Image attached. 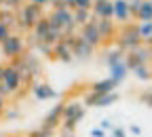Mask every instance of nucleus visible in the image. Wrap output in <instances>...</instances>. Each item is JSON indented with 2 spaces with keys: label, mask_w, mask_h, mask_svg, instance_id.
<instances>
[{
  "label": "nucleus",
  "mask_w": 152,
  "mask_h": 137,
  "mask_svg": "<svg viewBox=\"0 0 152 137\" xmlns=\"http://www.w3.org/2000/svg\"><path fill=\"white\" fill-rule=\"evenodd\" d=\"M49 23L59 28L64 32V36H74V30H76V23H74V15H72V9H53L49 15Z\"/></svg>",
  "instance_id": "f257e3e1"
},
{
  "label": "nucleus",
  "mask_w": 152,
  "mask_h": 137,
  "mask_svg": "<svg viewBox=\"0 0 152 137\" xmlns=\"http://www.w3.org/2000/svg\"><path fill=\"white\" fill-rule=\"evenodd\" d=\"M116 44H118V49H121L123 53H129V51L137 49V47L144 44V42H142L140 34H137V28L125 23L121 30H116Z\"/></svg>",
  "instance_id": "f03ea898"
},
{
  "label": "nucleus",
  "mask_w": 152,
  "mask_h": 137,
  "mask_svg": "<svg viewBox=\"0 0 152 137\" xmlns=\"http://www.w3.org/2000/svg\"><path fill=\"white\" fill-rule=\"evenodd\" d=\"M17 26H21L23 30H32L36 23H38V19L45 17L42 13V7H38V4H21V9H17Z\"/></svg>",
  "instance_id": "7ed1b4c3"
},
{
  "label": "nucleus",
  "mask_w": 152,
  "mask_h": 137,
  "mask_svg": "<svg viewBox=\"0 0 152 137\" xmlns=\"http://www.w3.org/2000/svg\"><path fill=\"white\" fill-rule=\"evenodd\" d=\"M85 114H87V108L83 101H66L64 103V114H61V125H68V127H74L78 125L83 118H85Z\"/></svg>",
  "instance_id": "20e7f679"
},
{
  "label": "nucleus",
  "mask_w": 152,
  "mask_h": 137,
  "mask_svg": "<svg viewBox=\"0 0 152 137\" xmlns=\"http://www.w3.org/2000/svg\"><path fill=\"white\" fill-rule=\"evenodd\" d=\"M0 47H2V55L7 57V59H11V61L17 59V57H21L26 53V40H23V36H19L15 32H11V36Z\"/></svg>",
  "instance_id": "39448f33"
},
{
  "label": "nucleus",
  "mask_w": 152,
  "mask_h": 137,
  "mask_svg": "<svg viewBox=\"0 0 152 137\" xmlns=\"http://www.w3.org/2000/svg\"><path fill=\"white\" fill-rule=\"evenodd\" d=\"M118 101V93L114 91V93H106V95H97V93H85V99H83V103H85V108L89 106V108H110V106H114Z\"/></svg>",
  "instance_id": "423d86ee"
},
{
  "label": "nucleus",
  "mask_w": 152,
  "mask_h": 137,
  "mask_svg": "<svg viewBox=\"0 0 152 137\" xmlns=\"http://www.w3.org/2000/svg\"><path fill=\"white\" fill-rule=\"evenodd\" d=\"M0 82L4 87V95H17L19 89H21V80H19V74L17 70L13 68V63L4 66V72H2V78H0Z\"/></svg>",
  "instance_id": "0eeeda50"
},
{
  "label": "nucleus",
  "mask_w": 152,
  "mask_h": 137,
  "mask_svg": "<svg viewBox=\"0 0 152 137\" xmlns=\"http://www.w3.org/2000/svg\"><path fill=\"white\" fill-rule=\"evenodd\" d=\"M150 59H152V49H150V47H144V44H140L137 49L129 51V55H125V63H127L129 72L135 68V66L148 63Z\"/></svg>",
  "instance_id": "6e6552de"
},
{
  "label": "nucleus",
  "mask_w": 152,
  "mask_h": 137,
  "mask_svg": "<svg viewBox=\"0 0 152 137\" xmlns=\"http://www.w3.org/2000/svg\"><path fill=\"white\" fill-rule=\"evenodd\" d=\"M76 36V34H74ZM74 36H64L59 42H55L53 44V57L55 59H59V61H66L70 63L74 59V55H72V42H74Z\"/></svg>",
  "instance_id": "1a4fd4ad"
},
{
  "label": "nucleus",
  "mask_w": 152,
  "mask_h": 137,
  "mask_svg": "<svg viewBox=\"0 0 152 137\" xmlns=\"http://www.w3.org/2000/svg\"><path fill=\"white\" fill-rule=\"evenodd\" d=\"M78 36L83 38L85 42H89L91 47H95V49H97V47L104 42V40H102V36H99V30H97V23H95V17L91 19L89 23H85V26L80 28Z\"/></svg>",
  "instance_id": "9d476101"
},
{
  "label": "nucleus",
  "mask_w": 152,
  "mask_h": 137,
  "mask_svg": "<svg viewBox=\"0 0 152 137\" xmlns=\"http://www.w3.org/2000/svg\"><path fill=\"white\" fill-rule=\"evenodd\" d=\"M30 89H32V95L36 97L38 101H49V99H57V97H59V93H57L51 85L40 82V80H34L30 85Z\"/></svg>",
  "instance_id": "9b49d317"
},
{
  "label": "nucleus",
  "mask_w": 152,
  "mask_h": 137,
  "mask_svg": "<svg viewBox=\"0 0 152 137\" xmlns=\"http://www.w3.org/2000/svg\"><path fill=\"white\" fill-rule=\"evenodd\" d=\"M72 55L76 57V59H80V61H87V59H91V57L95 55V47H91L89 42H85L80 36H74Z\"/></svg>",
  "instance_id": "f8f14e48"
},
{
  "label": "nucleus",
  "mask_w": 152,
  "mask_h": 137,
  "mask_svg": "<svg viewBox=\"0 0 152 137\" xmlns=\"http://www.w3.org/2000/svg\"><path fill=\"white\" fill-rule=\"evenodd\" d=\"M61 114H64V103H57L55 108H51V112L42 118L40 127L51 129V131H57V129H59V125H61Z\"/></svg>",
  "instance_id": "ddd939ff"
},
{
  "label": "nucleus",
  "mask_w": 152,
  "mask_h": 137,
  "mask_svg": "<svg viewBox=\"0 0 152 137\" xmlns=\"http://www.w3.org/2000/svg\"><path fill=\"white\" fill-rule=\"evenodd\" d=\"M91 15L95 19H112L114 17V4H112V0H97V2H93Z\"/></svg>",
  "instance_id": "4468645a"
},
{
  "label": "nucleus",
  "mask_w": 152,
  "mask_h": 137,
  "mask_svg": "<svg viewBox=\"0 0 152 137\" xmlns=\"http://www.w3.org/2000/svg\"><path fill=\"white\" fill-rule=\"evenodd\" d=\"M112 4H114V21H118L121 26L129 23V19H131V11H129V2L127 0H112Z\"/></svg>",
  "instance_id": "2eb2a0df"
},
{
  "label": "nucleus",
  "mask_w": 152,
  "mask_h": 137,
  "mask_svg": "<svg viewBox=\"0 0 152 137\" xmlns=\"http://www.w3.org/2000/svg\"><path fill=\"white\" fill-rule=\"evenodd\" d=\"M19 61H21V66L34 76V78H38L42 74V66H40V61H38V57L36 55H32V53H23L21 57H19Z\"/></svg>",
  "instance_id": "dca6fc26"
},
{
  "label": "nucleus",
  "mask_w": 152,
  "mask_h": 137,
  "mask_svg": "<svg viewBox=\"0 0 152 137\" xmlns=\"http://www.w3.org/2000/svg\"><path fill=\"white\" fill-rule=\"evenodd\" d=\"M47 34H49V19L47 15L38 19V23L32 28V38H34V44H40L47 40Z\"/></svg>",
  "instance_id": "f3484780"
},
{
  "label": "nucleus",
  "mask_w": 152,
  "mask_h": 137,
  "mask_svg": "<svg viewBox=\"0 0 152 137\" xmlns=\"http://www.w3.org/2000/svg\"><path fill=\"white\" fill-rule=\"evenodd\" d=\"M95 23H97V30H99L102 40H110V38H114V36H116L114 19H95Z\"/></svg>",
  "instance_id": "a211bd4d"
},
{
  "label": "nucleus",
  "mask_w": 152,
  "mask_h": 137,
  "mask_svg": "<svg viewBox=\"0 0 152 137\" xmlns=\"http://www.w3.org/2000/svg\"><path fill=\"white\" fill-rule=\"evenodd\" d=\"M116 87H118V85L108 76V78H104V80L93 82V85L89 87V91H91V93H97V95H106V93H114V89H116Z\"/></svg>",
  "instance_id": "6ab92c4d"
},
{
  "label": "nucleus",
  "mask_w": 152,
  "mask_h": 137,
  "mask_svg": "<svg viewBox=\"0 0 152 137\" xmlns=\"http://www.w3.org/2000/svg\"><path fill=\"white\" fill-rule=\"evenodd\" d=\"M127 74H129V68H127V63H125V59L121 61V63H116V66H112L110 68V78L116 85H121L125 78H127Z\"/></svg>",
  "instance_id": "aec40b11"
},
{
  "label": "nucleus",
  "mask_w": 152,
  "mask_h": 137,
  "mask_svg": "<svg viewBox=\"0 0 152 137\" xmlns=\"http://www.w3.org/2000/svg\"><path fill=\"white\" fill-rule=\"evenodd\" d=\"M135 19H137V21H152V2H150V0H142Z\"/></svg>",
  "instance_id": "412c9836"
},
{
  "label": "nucleus",
  "mask_w": 152,
  "mask_h": 137,
  "mask_svg": "<svg viewBox=\"0 0 152 137\" xmlns=\"http://www.w3.org/2000/svg\"><path fill=\"white\" fill-rule=\"evenodd\" d=\"M125 59V53L121 51V49H114V51H108L106 55H104V63L108 66V68H112V66H116V63H121Z\"/></svg>",
  "instance_id": "4be33fe9"
},
{
  "label": "nucleus",
  "mask_w": 152,
  "mask_h": 137,
  "mask_svg": "<svg viewBox=\"0 0 152 137\" xmlns=\"http://www.w3.org/2000/svg\"><path fill=\"white\" fill-rule=\"evenodd\" d=\"M72 15H74V23L76 26H85V23H89L91 19H93V15H91V11H87V9H74L72 11Z\"/></svg>",
  "instance_id": "5701e85b"
},
{
  "label": "nucleus",
  "mask_w": 152,
  "mask_h": 137,
  "mask_svg": "<svg viewBox=\"0 0 152 137\" xmlns=\"http://www.w3.org/2000/svg\"><path fill=\"white\" fill-rule=\"evenodd\" d=\"M0 23H4V26H9V28L13 30V28L17 26V13L11 11V9L0 11Z\"/></svg>",
  "instance_id": "b1692460"
},
{
  "label": "nucleus",
  "mask_w": 152,
  "mask_h": 137,
  "mask_svg": "<svg viewBox=\"0 0 152 137\" xmlns=\"http://www.w3.org/2000/svg\"><path fill=\"white\" fill-rule=\"evenodd\" d=\"M131 72L135 74V78H137V80H150V78H152V70L148 68V63L135 66V68H133Z\"/></svg>",
  "instance_id": "393cba45"
},
{
  "label": "nucleus",
  "mask_w": 152,
  "mask_h": 137,
  "mask_svg": "<svg viewBox=\"0 0 152 137\" xmlns=\"http://www.w3.org/2000/svg\"><path fill=\"white\" fill-rule=\"evenodd\" d=\"M135 28H137V34L142 38V42L148 40V38H152V21H140Z\"/></svg>",
  "instance_id": "a878e982"
},
{
  "label": "nucleus",
  "mask_w": 152,
  "mask_h": 137,
  "mask_svg": "<svg viewBox=\"0 0 152 137\" xmlns=\"http://www.w3.org/2000/svg\"><path fill=\"white\" fill-rule=\"evenodd\" d=\"M53 135H55V131L45 129V127H38L36 131H32V133H30V137H53Z\"/></svg>",
  "instance_id": "bb28decb"
},
{
  "label": "nucleus",
  "mask_w": 152,
  "mask_h": 137,
  "mask_svg": "<svg viewBox=\"0 0 152 137\" xmlns=\"http://www.w3.org/2000/svg\"><path fill=\"white\" fill-rule=\"evenodd\" d=\"M140 101L152 108V91H150V89H148V91H142V93H140Z\"/></svg>",
  "instance_id": "cd10ccee"
},
{
  "label": "nucleus",
  "mask_w": 152,
  "mask_h": 137,
  "mask_svg": "<svg viewBox=\"0 0 152 137\" xmlns=\"http://www.w3.org/2000/svg\"><path fill=\"white\" fill-rule=\"evenodd\" d=\"M59 135L61 137H74V127H68V125H59Z\"/></svg>",
  "instance_id": "c85d7f7f"
},
{
  "label": "nucleus",
  "mask_w": 152,
  "mask_h": 137,
  "mask_svg": "<svg viewBox=\"0 0 152 137\" xmlns=\"http://www.w3.org/2000/svg\"><path fill=\"white\" fill-rule=\"evenodd\" d=\"M11 32H13V30H11L9 26H4V23H0V44H2V42L7 40V38L11 36Z\"/></svg>",
  "instance_id": "c756f323"
},
{
  "label": "nucleus",
  "mask_w": 152,
  "mask_h": 137,
  "mask_svg": "<svg viewBox=\"0 0 152 137\" xmlns=\"http://www.w3.org/2000/svg\"><path fill=\"white\" fill-rule=\"evenodd\" d=\"M110 133H112V137H127V131H125L121 125H114Z\"/></svg>",
  "instance_id": "7c9ffc66"
},
{
  "label": "nucleus",
  "mask_w": 152,
  "mask_h": 137,
  "mask_svg": "<svg viewBox=\"0 0 152 137\" xmlns=\"http://www.w3.org/2000/svg\"><path fill=\"white\" fill-rule=\"evenodd\" d=\"M36 47H38V51H40V53H45L47 57H53V47H51V44L40 42V44H36Z\"/></svg>",
  "instance_id": "2f4dec72"
},
{
  "label": "nucleus",
  "mask_w": 152,
  "mask_h": 137,
  "mask_svg": "<svg viewBox=\"0 0 152 137\" xmlns=\"http://www.w3.org/2000/svg\"><path fill=\"white\" fill-rule=\"evenodd\" d=\"M7 9H11V11H17V9H21V4H23V0H7Z\"/></svg>",
  "instance_id": "473e14b6"
},
{
  "label": "nucleus",
  "mask_w": 152,
  "mask_h": 137,
  "mask_svg": "<svg viewBox=\"0 0 152 137\" xmlns=\"http://www.w3.org/2000/svg\"><path fill=\"white\" fill-rule=\"evenodd\" d=\"M112 127H114V125H112L110 118H102V120H99V129H102V131H112Z\"/></svg>",
  "instance_id": "72a5a7b5"
},
{
  "label": "nucleus",
  "mask_w": 152,
  "mask_h": 137,
  "mask_svg": "<svg viewBox=\"0 0 152 137\" xmlns=\"http://www.w3.org/2000/svg\"><path fill=\"white\" fill-rule=\"evenodd\" d=\"M17 116H19V110H4V118L13 120V118H17Z\"/></svg>",
  "instance_id": "f704fd0d"
},
{
  "label": "nucleus",
  "mask_w": 152,
  "mask_h": 137,
  "mask_svg": "<svg viewBox=\"0 0 152 137\" xmlns=\"http://www.w3.org/2000/svg\"><path fill=\"white\" fill-rule=\"evenodd\" d=\"M91 137H106V131H102L99 127H95V129H91Z\"/></svg>",
  "instance_id": "c9c22d12"
},
{
  "label": "nucleus",
  "mask_w": 152,
  "mask_h": 137,
  "mask_svg": "<svg viewBox=\"0 0 152 137\" xmlns=\"http://www.w3.org/2000/svg\"><path fill=\"white\" fill-rule=\"evenodd\" d=\"M4 110H7V95L0 93V114H2Z\"/></svg>",
  "instance_id": "e433bc0d"
},
{
  "label": "nucleus",
  "mask_w": 152,
  "mask_h": 137,
  "mask_svg": "<svg viewBox=\"0 0 152 137\" xmlns=\"http://www.w3.org/2000/svg\"><path fill=\"white\" fill-rule=\"evenodd\" d=\"M129 131H131V135H142V127H137V125H131Z\"/></svg>",
  "instance_id": "4c0bfd02"
},
{
  "label": "nucleus",
  "mask_w": 152,
  "mask_h": 137,
  "mask_svg": "<svg viewBox=\"0 0 152 137\" xmlns=\"http://www.w3.org/2000/svg\"><path fill=\"white\" fill-rule=\"evenodd\" d=\"M32 4H38V7H47V4H51V0H30Z\"/></svg>",
  "instance_id": "58836bf2"
},
{
  "label": "nucleus",
  "mask_w": 152,
  "mask_h": 137,
  "mask_svg": "<svg viewBox=\"0 0 152 137\" xmlns=\"http://www.w3.org/2000/svg\"><path fill=\"white\" fill-rule=\"evenodd\" d=\"M61 2H64L68 9H72V11H74V2H76V0H61Z\"/></svg>",
  "instance_id": "ea45409f"
},
{
  "label": "nucleus",
  "mask_w": 152,
  "mask_h": 137,
  "mask_svg": "<svg viewBox=\"0 0 152 137\" xmlns=\"http://www.w3.org/2000/svg\"><path fill=\"white\" fill-rule=\"evenodd\" d=\"M2 72H4V66H2V63H0V78H2Z\"/></svg>",
  "instance_id": "a19ab883"
},
{
  "label": "nucleus",
  "mask_w": 152,
  "mask_h": 137,
  "mask_svg": "<svg viewBox=\"0 0 152 137\" xmlns=\"http://www.w3.org/2000/svg\"><path fill=\"white\" fill-rule=\"evenodd\" d=\"M0 93H2V95H4V87H2V82H0Z\"/></svg>",
  "instance_id": "79ce46f5"
},
{
  "label": "nucleus",
  "mask_w": 152,
  "mask_h": 137,
  "mask_svg": "<svg viewBox=\"0 0 152 137\" xmlns=\"http://www.w3.org/2000/svg\"><path fill=\"white\" fill-rule=\"evenodd\" d=\"M55 2H61V0H51V4H55Z\"/></svg>",
  "instance_id": "37998d69"
},
{
  "label": "nucleus",
  "mask_w": 152,
  "mask_h": 137,
  "mask_svg": "<svg viewBox=\"0 0 152 137\" xmlns=\"http://www.w3.org/2000/svg\"><path fill=\"white\" fill-rule=\"evenodd\" d=\"M4 2H7V0H0V4H4Z\"/></svg>",
  "instance_id": "c03bdc74"
},
{
  "label": "nucleus",
  "mask_w": 152,
  "mask_h": 137,
  "mask_svg": "<svg viewBox=\"0 0 152 137\" xmlns=\"http://www.w3.org/2000/svg\"><path fill=\"white\" fill-rule=\"evenodd\" d=\"M93 2H97V0H93Z\"/></svg>",
  "instance_id": "a18cd8bd"
},
{
  "label": "nucleus",
  "mask_w": 152,
  "mask_h": 137,
  "mask_svg": "<svg viewBox=\"0 0 152 137\" xmlns=\"http://www.w3.org/2000/svg\"><path fill=\"white\" fill-rule=\"evenodd\" d=\"M0 137H2V135H0Z\"/></svg>",
  "instance_id": "49530a36"
},
{
  "label": "nucleus",
  "mask_w": 152,
  "mask_h": 137,
  "mask_svg": "<svg viewBox=\"0 0 152 137\" xmlns=\"http://www.w3.org/2000/svg\"><path fill=\"white\" fill-rule=\"evenodd\" d=\"M150 2H152V0H150Z\"/></svg>",
  "instance_id": "de8ad7c7"
}]
</instances>
